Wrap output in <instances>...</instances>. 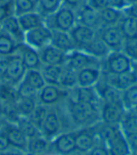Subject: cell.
<instances>
[{
    "instance_id": "1",
    "label": "cell",
    "mask_w": 137,
    "mask_h": 155,
    "mask_svg": "<svg viewBox=\"0 0 137 155\" xmlns=\"http://www.w3.org/2000/svg\"><path fill=\"white\" fill-rule=\"evenodd\" d=\"M66 102L69 120L77 129L94 126L100 121V104L83 102H70L68 100H66Z\"/></svg>"
},
{
    "instance_id": "2",
    "label": "cell",
    "mask_w": 137,
    "mask_h": 155,
    "mask_svg": "<svg viewBox=\"0 0 137 155\" xmlns=\"http://www.w3.org/2000/svg\"><path fill=\"white\" fill-rule=\"evenodd\" d=\"M44 18L45 25L52 30L70 32L77 24L76 12L64 4L54 13Z\"/></svg>"
},
{
    "instance_id": "3",
    "label": "cell",
    "mask_w": 137,
    "mask_h": 155,
    "mask_svg": "<svg viewBox=\"0 0 137 155\" xmlns=\"http://www.w3.org/2000/svg\"><path fill=\"white\" fill-rule=\"evenodd\" d=\"M103 74H121L133 70V61L122 51H112L100 62Z\"/></svg>"
},
{
    "instance_id": "4",
    "label": "cell",
    "mask_w": 137,
    "mask_h": 155,
    "mask_svg": "<svg viewBox=\"0 0 137 155\" xmlns=\"http://www.w3.org/2000/svg\"><path fill=\"white\" fill-rule=\"evenodd\" d=\"M70 90L64 89L57 85H45L37 94L38 104L54 107L62 102H65L69 97Z\"/></svg>"
},
{
    "instance_id": "5",
    "label": "cell",
    "mask_w": 137,
    "mask_h": 155,
    "mask_svg": "<svg viewBox=\"0 0 137 155\" xmlns=\"http://www.w3.org/2000/svg\"><path fill=\"white\" fill-rule=\"evenodd\" d=\"M76 130L63 132L50 141L49 152L70 155L76 150Z\"/></svg>"
},
{
    "instance_id": "6",
    "label": "cell",
    "mask_w": 137,
    "mask_h": 155,
    "mask_svg": "<svg viewBox=\"0 0 137 155\" xmlns=\"http://www.w3.org/2000/svg\"><path fill=\"white\" fill-rule=\"evenodd\" d=\"M51 41L52 30L46 25H43L24 33V42L38 51H41L50 45Z\"/></svg>"
},
{
    "instance_id": "7",
    "label": "cell",
    "mask_w": 137,
    "mask_h": 155,
    "mask_svg": "<svg viewBox=\"0 0 137 155\" xmlns=\"http://www.w3.org/2000/svg\"><path fill=\"white\" fill-rule=\"evenodd\" d=\"M26 71L27 70L24 65L20 56L16 53L12 54L10 61H8L4 72L1 75V80L17 87V85L23 80Z\"/></svg>"
},
{
    "instance_id": "8",
    "label": "cell",
    "mask_w": 137,
    "mask_h": 155,
    "mask_svg": "<svg viewBox=\"0 0 137 155\" xmlns=\"http://www.w3.org/2000/svg\"><path fill=\"white\" fill-rule=\"evenodd\" d=\"M97 35L111 52L122 51L125 38L117 25L102 26L99 30H97Z\"/></svg>"
},
{
    "instance_id": "9",
    "label": "cell",
    "mask_w": 137,
    "mask_h": 155,
    "mask_svg": "<svg viewBox=\"0 0 137 155\" xmlns=\"http://www.w3.org/2000/svg\"><path fill=\"white\" fill-rule=\"evenodd\" d=\"M11 144V147L12 149L21 150L24 153H26V148H27V139L25 135L22 133V131L18 128V126L13 123L7 120H3L1 128H0Z\"/></svg>"
},
{
    "instance_id": "10",
    "label": "cell",
    "mask_w": 137,
    "mask_h": 155,
    "mask_svg": "<svg viewBox=\"0 0 137 155\" xmlns=\"http://www.w3.org/2000/svg\"><path fill=\"white\" fill-rule=\"evenodd\" d=\"M100 62L102 61L85 51L75 49L68 54L66 65L78 71L88 67H100Z\"/></svg>"
},
{
    "instance_id": "11",
    "label": "cell",
    "mask_w": 137,
    "mask_h": 155,
    "mask_svg": "<svg viewBox=\"0 0 137 155\" xmlns=\"http://www.w3.org/2000/svg\"><path fill=\"white\" fill-rule=\"evenodd\" d=\"M61 133H62V122L58 111L56 108L50 107L48 114L46 117H45L41 128V134L47 140L51 141Z\"/></svg>"
},
{
    "instance_id": "12",
    "label": "cell",
    "mask_w": 137,
    "mask_h": 155,
    "mask_svg": "<svg viewBox=\"0 0 137 155\" xmlns=\"http://www.w3.org/2000/svg\"><path fill=\"white\" fill-rule=\"evenodd\" d=\"M126 110L122 104L100 103V121L109 125H119Z\"/></svg>"
},
{
    "instance_id": "13",
    "label": "cell",
    "mask_w": 137,
    "mask_h": 155,
    "mask_svg": "<svg viewBox=\"0 0 137 155\" xmlns=\"http://www.w3.org/2000/svg\"><path fill=\"white\" fill-rule=\"evenodd\" d=\"M69 33L73 41L75 49L78 50H84L97 37L96 30L80 24H76Z\"/></svg>"
},
{
    "instance_id": "14",
    "label": "cell",
    "mask_w": 137,
    "mask_h": 155,
    "mask_svg": "<svg viewBox=\"0 0 137 155\" xmlns=\"http://www.w3.org/2000/svg\"><path fill=\"white\" fill-rule=\"evenodd\" d=\"M16 53L20 56L26 70H40L42 66L40 52L26 43H19Z\"/></svg>"
},
{
    "instance_id": "15",
    "label": "cell",
    "mask_w": 137,
    "mask_h": 155,
    "mask_svg": "<svg viewBox=\"0 0 137 155\" xmlns=\"http://www.w3.org/2000/svg\"><path fill=\"white\" fill-rule=\"evenodd\" d=\"M98 141L99 139L96 134L95 125L76 130V150L88 152L98 143Z\"/></svg>"
},
{
    "instance_id": "16",
    "label": "cell",
    "mask_w": 137,
    "mask_h": 155,
    "mask_svg": "<svg viewBox=\"0 0 137 155\" xmlns=\"http://www.w3.org/2000/svg\"><path fill=\"white\" fill-rule=\"evenodd\" d=\"M103 79L106 82L108 85L112 86L113 87L123 91L126 88L130 87L131 86L137 83V72L133 70L131 71L125 72L121 74H103Z\"/></svg>"
},
{
    "instance_id": "17",
    "label": "cell",
    "mask_w": 137,
    "mask_h": 155,
    "mask_svg": "<svg viewBox=\"0 0 137 155\" xmlns=\"http://www.w3.org/2000/svg\"><path fill=\"white\" fill-rule=\"evenodd\" d=\"M68 101L70 102H83L100 104V99L95 87H76L70 90Z\"/></svg>"
},
{
    "instance_id": "18",
    "label": "cell",
    "mask_w": 137,
    "mask_h": 155,
    "mask_svg": "<svg viewBox=\"0 0 137 155\" xmlns=\"http://www.w3.org/2000/svg\"><path fill=\"white\" fill-rule=\"evenodd\" d=\"M40 52V57L42 65H51V66H65L67 63L68 54L64 53L52 44L48 45Z\"/></svg>"
},
{
    "instance_id": "19",
    "label": "cell",
    "mask_w": 137,
    "mask_h": 155,
    "mask_svg": "<svg viewBox=\"0 0 137 155\" xmlns=\"http://www.w3.org/2000/svg\"><path fill=\"white\" fill-rule=\"evenodd\" d=\"M105 145L109 151V155H131L132 153L120 127L113 137L105 143Z\"/></svg>"
},
{
    "instance_id": "20",
    "label": "cell",
    "mask_w": 137,
    "mask_h": 155,
    "mask_svg": "<svg viewBox=\"0 0 137 155\" xmlns=\"http://www.w3.org/2000/svg\"><path fill=\"white\" fill-rule=\"evenodd\" d=\"M77 24L87 26L94 30H99L102 27V21H100L99 13L93 8H91L87 5L81 8L76 12Z\"/></svg>"
},
{
    "instance_id": "21",
    "label": "cell",
    "mask_w": 137,
    "mask_h": 155,
    "mask_svg": "<svg viewBox=\"0 0 137 155\" xmlns=\"http://www.w3.org/2000/svg\"><path fill=\"white\" fill-rule=\"evenodd\" d=\"M103 76L100 67H88L77 71V87H95Z\"/></svg>"
},
{
    "instance_id": "22",
    "label": "cell",
    "mask_w": 137,
    "mask_h": 155,
    "mask_svg": "<svg viewBox=\"0 0 137 155\" xmlns=\"http://www.w3.org/2000/svg\"><path fill=\"white\" fill-rule=\"evenodd\" d=\"M52 30V29H51ZM51 44L57 49L69 54L75 50V46L72 41L69 32L60 30H52V41Z\"/></svg>"
},
{
    "instance_id": "23",
    "label": "cell",
    "mask_w": 137,
    "mask_h": 155,
    "mask_svg": "<svg viewBox=\"0 0 137 155\" xmlns=\"http://www.w3.org/2000/svg\"><path fill=\"white\" fill-rule=\"evenodd\" d=\"M2 30L10 35L12 39H14L18 43L24 42V32L22 26L18 21V17L16 15H11L8 17L5 21L1 23Z\"/></svg>"
},
{
    "instance_id": "24",
    "label": "cell",
    "mask_w": 137,
    "mask_h": 155,
    "mask_svg": "<svg viewBox=\"0 0 137 155\" xmlns=\"http://www.w3.org/2000/svg\"><path fill=\"white\" fill-rule=\"evenodd\" d=\"M17 17L24 33L45 25L44 16H42L38 11L24 13L18 15Z\"/></svg>"
},
{
    "instance_id": "25",
    "label": "cell",
    "mask_w": 137,
    "mask_h": 155,
    "mask_svg": "<svg viewBox=\"0 0 137 155\" xmlns=\"http://www.w3.org/2000/svg\"><path fill=\"white\" fill-rule=\"evenodd\" d=\"M50 141L43 135H39L28 139L27 141L26 153L31 155H45L49 152Z\"/></svg>"
},
{
    "instance_id": "26",
    "label": "cell",
    "mask_w": 137,
    "mask_h": 155,
    "mask_svg": "<svg viewBox=\"0 0 137 155\" xmlns=\"http://www.w3.org/2000/svg\"><path fill=\"white\" fill-rule=\"evenodd\" d=\"M38 105L37 97H18L14 103V108L20 117H28Z\"/></svg>"
},
{
    "instance_id": "27",
    "label": "cell",
    "mask_w": 137,
    "mask_h": 155,
    "mask_svg": "<svg viewBox=\"0 0 137 155\" xmlns=\"http://www.w3.org/2000/svg\"><path fill=\"white\" fill-rule=\"evenodd\" d=\"M99 13L103 26L117 25L124 16L122 10H118V8L113 7H108Z\"/></svg>"
},
{
    "instance_id": "28",
    "label": "cell",
    "mask_w": 137,
    "mask_h": 155,
    "mask_svg": "<svg viewBox=\"0 0 137 155\" xmlns=\"http://www.w3.org/2000/svg\"><path fill=\"white\" fill-rule=\"evenodd\" d=\"M82 51H85L86 53L89 54L90 56L98 58L100 61L103 60L111 52L110 49L104 44V42L98 37V35L93 40V41Z\"/></svg>"
},
{
    "instance_id": "29",
    "label": "cell",
    "mask_w": 137,
    "mask_h": 155,
    "mask_svg": "<svg viewBox=\"0 0 137 155\" xmlns=\"http://www.w3.org/2000/svg\"><path fill=\"white\" fill-rule=\"evenodd\" d=\"M58 86L64 89L70 90L77 87V71L65 65L62 68Z\"/></svg>"
},
{
    "instance_id": "30",
    "label": "cell",
    "mask_w": 137,
    "mask_h": 155,
    "mask_svg": "<svg viewBox=\"0 0 137 155\" xmlns=\"http://www.w3.org/2000/svg\"><path fill=\"white\" fill-rule=\"evenodd\" d=\"M22 81L37 92L46 85L40 70H27Z\"/></svg>"
},
{
    "instance_id": "31",
    "label": "cell",
    "mask_w": 137,
    "mask_h": 155,
    "mask_svg": "<svg viewBox=\"0 0 137 155\" xmlns=\"http://www.w3.org/2000/svg\"><path fill=\"white\" fill-rule=\"evenodd\" d=\"M63 66H51L42 65L40 69L42 77L46 85H57L58 86L59 77L62 71Z\"/></svg>"
},
{
    "instance_id": "32",
    "label": "cell",
    "mask_w": 137,
    "mask_h": 155,
    "mask_svg": "<svg viewBox=\"0 0 137 155\" xmlns=\"http://www.w3.org/2000/svg\"><path fill=\"white\" fill-rule=\"evenodd\" d=\"M18 43L10 35L3 30L0 32V54L4 56H12L16 54L18 49Z\"/></svg>"
},
{
    "instance_id": "33",
    "label": "cell",
    "mask_w": 137,
    "mask_h": 155,
    "mask_svg": "<svg viewBox=\"0 0 137 155\" xmlns=\"http://www.w3.org/2000/svg\"><path fill=\"white\" fill-rule=\"evenodd\" d=\"M15 124L22 131L27 139H31L33 137H36V136L41 135V131L32 123L29 117H19Z\"/></svg>"
},
{
    "instance_id": "34",
    "label": "cell",
    "mask_w": 137,
    "mask_h": 155,
    "mask_svg": "<svg viewBox=\"0 0 137 155\" xmlns=\"http://www.w3.org/2000/svg\"><path fill=\"white\" fill-rule=\"evenodd\" d=\"M117 26L125 39L137 37V20L124 15Z\"/></svg>"
},
{
    "instance_id": "35",
    "label": "cell",
    "mask_w": 137,
    "mask_h": 155,
    "mask_svg": "<svg viewBox=\"0 0 137 155\" xmlns=\"http://www.w3.org/2000/svg\"><path fill=\"white\" fill-rule=\"evenodd\" d=\"M122 104L126 111L137 109V83L122 91Z\"/></svg>"
},
{
    "instance_id": "36",
    "label": "cell",
    "mask_w": 137,
    "mask_h": 155,
    "mask_svg": "<svg viewBox=\"0 0 137 155\" xmlns=\"http://www.w3.org/2000/svg\"><path fill=\"white\" fill-rule=\"evenodd\" d=\"M124 134L137 133V110L126 111L119 124Z\"/></svg>"
},
{
    "instance_id": "37",
    "label": "cell",
    "mask_w": 137,
    "mask_h": 155,
    "mask_svg": "<svg viewBox=\"0 0 137 155\" xmlns=\"http://www.w3.org/2000/svg\"><path fill=\"white\" fill-rule=\"evenodd\" d=\"M64 4L63 0H40L37 11L44 17L56 12Z\"/></svg>"
},
{
    "instance_id": "38",
    "label": "cell",
    "mask_w": 137,
    "mask_h": 155,
    "mask_svg": "<svg viewBox=\"0 0 137 155\" xmlns=\"http://www.w3.org/2000/svg\"><path fill=\"white\" fill-rule=\"evenodd\" d=\"M49 109H50V107H48V106L38 104V105L34 109L33 113L28 117L29 120L32 121V123L37 127L40 131H41V128L45 117H46V116L48 114Z\"/></svg>"
},
{
    "instance_id": "39",
    "label": "cell",
    "mask_w": 137,
    "mask_h": 155,
    "mask_svg": "<svg viewBox=\"0 0 137 155\" xmlns=\"http://www.w3.org/2000/svg\"><path fill=\"white\" fill-rule=\"evenodd\" d=\"M122 52L133 62H137V37L125 39Z\"/></svg>"
},
{
    "instance_id": "40",
    "label": "cell",
    "mask_w": 137,
    "mask_h": 155,
    "mask_svg": "<svg viewBox=\"0 0 137 155\" xmlns=\"http://www.w3.org/2000/svg\"><path fill=\"white\" fill-rule=\"evenodd\" d=\"M13 6L16 16L37 11V7L32 3L31 0H13Z\"/></svg>"
},
{
    "instance_id": "41",
    "label": "cell",
    "mask_w": 137,
    "mask_h": 155,
    "mask_svg": "<svg viewBox=\"0 0 137 155\" xmlns=\"http://www.w3.org/2000/svg\"><path fill=\"white\" fill-rule=\"evenodd\" d=\"M87 155H109V151L106 145L99 140L94 147L87 152Z\"/></svg>"
},
{
    "instance_id": "42",
    "label": "cell",
    "mask_w": 137,
    "mask_h": 155,
    "mask_svg": "<svg viewBox=\"0 0 137 155\" xmlns=\"http://www.w3.org/2000/svg\"><path fill=\"white\" fill-rule=\"evenodd\" d=\"M86 5L98 12H102L103 10H104V8L108 7H110V5L108 3V0H87Z\"/></svg>"
},
{
    "instance_id": "43",
    "label": "cell",
    "mask_w": 137,
    "mask_h": 155,
    "mask_svg": "<svg viewBox=\"0 0 137 155\" xmlns=\"http://www.w3.org/2000/svg\"><path fill=\"white\" fill-rule=\"evenodd\" d=\"M124 134L132 152L137 154V133H128Z\"/></svg>"
},
{
    "instance_id": "44",
    "label": "cell",
    "mask_w": 137,
    "mask_h": 155,
    "mask_svg": "<svg viewBox=\"0 0 137 155\" xmlns=\"http://www.w3.org/2000/svg\"><path fill=\"white\" fill-rule=\"evenodd\" d=\"M63 1L64 5L70 7L75 12H77L81 8H83L87 4V0H63Z\"/></svg>"
},
{
    "instance_id": "45",
    "label": "cell",
    "mask_w": 137,
    "mask_h": 155,
    "mask_svg": "<svg viewBox=\"0 0 137 155\" xmlns=\"http://www.w3.org/2000/svg\"><path fill=\"white\" fill-rule=\"evenodd\" d=\"M124 15L137 20V1L128 4L123 10Z\"/></svg>"
},
{
    "instance_id": "46",
    "label": "cell",
    "mask_w": 137,
    "mask_h": 155,
    "mask_svg": "<svg viewBox=\"0 0 137 155\" xmlns=\"http://www.w3.org/2000/svg\"><path fill=\"white\" fill-rule=\"evenodd\" d=\"M11 149L12 148L11 147V144L8 142L7 136L1 130H0V153L6 152Z\"/></svg>"
},
{
    "instance_id": "47",
    "label": "cell",
    "mask_w": 137,
    "mask_h": 155,
    "mask_svg": "<svg viewBox=\"0 0 137 155\" xmlns=\"http://www.w3.org/2000/svg\"><path fill=\"white\" fill-rule=\"evenodd\" d=\"M108 3L110 7L123 11L125 7L128 5V0H108Z\"/></svg>"
},
{
    "instance_id": "48",
    "label": "cell",
    "mask_w": 137,
    "mask_h": 155,
    "mask_svg": "<svg viewBox=\"0 0 137 155\" xmlns=\"http://www.w3.org/2000/svg\"><path fill=\"white\" fill-rule=\"evenodd\" d=\"M11 56H4V54H0V77L4 72L8 61H10Z\"/></svg>"
},
{
    "instance_id": "49",
    "label": "cell",
    "mask_w": 137,
    "mask_h": 155,
    "mask_svg": "<svg viewBox=\"0 0 137 155\" xmlns=\"http://www.w3.org/2000/svg\"><path fill=\"white\" fill-rule=\"evenodd\" d=\"M0 155H25V153L21 150H15V149H11L6 152L0 153Z\"/></svg>"
},
{
    "instance_id": "50",
    "label": "cell",
    "mask_w": 137,
    "mask_h": 155,
    "mask_svg": "<svg viewBox=\"0 0 137 155\" xmlns=\"http://www.w3.org/2000/svg\"><path fill=\"white\" fill-rule=\"evenodd\" d=\"M70 155H87V152L83 151V150H75L74 151H72Z\"/></svg>"
},
{
    "instance_id": "51",
    "label": "cell",
    "mask_w": 137,
    "mask_h": 155,
    "mask_svg": "<svg viewBox=\"0 0 137 155\" xmlns=\"http://www.w3.org/2000/svg\"><path fill=\"white\" fill-rule=\"evenodd\" d=\"M8 1H11V0H0V5L6 4V3H8Z\"/></svg>"
},
{
    "instance_id": "52",
    "label": "cell",
    "mask_w": 137,
    "mask_h": 155,
    "mask_svg": "<svg viewBox=\"0 0 137 155\" xmlns=\"http://www.w3.org/2000/svg\"><path fill=\"white\" fill-rule=\"evenodd\" d=\"M2 110H3V104L0 102V115L2 114ZM2 116V115H1Z\"/></svg>"
},
{
    "instance_id": "53",
    "label": "cell",
    "mask_w": 137,
    "mask_h": 155,
    "mask_svg": "<svg viewBox=\"0 0 137 155\" xmlns=\"http://www.w3.org/2000/svg\"><path fill=\"white\" fill-rule=\"evenodd\" d=\"M45 155H61V154H57V153H53V152H48L47 154Z\"/></svg>"
},
{
    "instance_id": "54",
    "label": "cell",
    "mask_w": 137,
    "mask_h": 155,
    "mask_svg": "<svg viewBox=\"0 0 137 155\" xmlns=\"http://www.w3.org/2000/svg\"><path fill=\"white\" fill-rule=\"evenodd\" d=\"M2 122H3V120H2V116L0 115V128H1V125H2Z\"/></svg>"
},
{
    "instance_id": "55",
    "label": "cell",
    "mask_w": 137,
    "mask_h": 155,
    "mask_svg": "<svg viewBox=\"0 0 137 155\" xmlns=\"http://www.w3.org/2000/svg\"><path fill=\"white\" fill-rule=\"evenodd\" d=\"M137 0H128V4H130V3H132V2H136Z\"/></svg>"
},
{
    "instance_id": "56",
    "label": "cell",
    "mask_w": 137,
    "mask_h": 155,
    "mask_svg": "<svg viewBox=\"0 0 137 155\" xmlns=\"http://www.w3.org/2000/svg\"><path fill=\"white\" fill-rule=\"evenodd\" d=\"M2 31V26H1V24H0V32Z\"/></svg>"
},
{
    "instance_id": "57",
    "label": "cell",
    "mask_w": 137,
    "mask_h": 155,
    "mask_svg": "<svg viewBox=\"0 0 137 155\" xmlns=\"http://www.w3.org/2000/svg\"><path fill=\"white\" fill-rule=\"evenodd\" d=\"M1 81H2V80H1V77H0V83H1Z\"/></svg>"
},
{
    "instance_id": "58",
    "label": "cell",
    "mask_w": 137,
    "mask_h": 155,
    "mask_svg": "<svg viewBox=\"0 0 137 155\" xmlns=\"http://www.w3.org/2000/svg\"><path fill=\"white\" fill-rule=\"evenodd\" d=\"M136 110H137V109H136Z\"/></svg>"
}]
</instances>
